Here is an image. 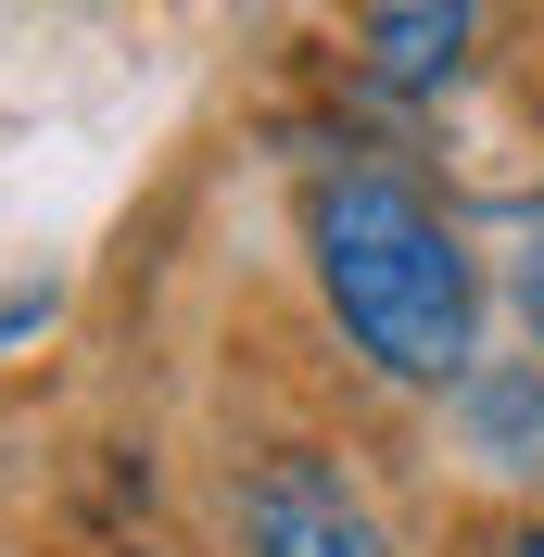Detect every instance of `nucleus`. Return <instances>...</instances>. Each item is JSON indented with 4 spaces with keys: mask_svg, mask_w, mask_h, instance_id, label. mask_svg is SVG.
<instances>
[{
    "mask_svg": "<svg viewBox=\"0 0 544 557\" xmlns=\"http://www.w3.org/2000/svg\"><path fill=\"white\" fill-rule=\"evenodd\" d=\"M127 557H165V545H127Z\"/></svg>",
    "mask_w": 544,
    "mask_h": 557,
    "instance_id": "nucleus-8",
    "label": "nucleus"
},
{
    "mask_svg": "<svg viewBox=\"0 0 544 557\" xmlns=\"http://www.w3.org/2000/svg\"><path fill=\"white\" fill-rule=\"evenodd\" d=\"M38 317H51V292H13V305H0V343H13V330H38Z\"/></svg>",
    "mask_w": 544,
    "mask_h": 557,
    "instance_id": "nucleus-7",
    "label": "nucleus"
},
{
    "mask_svg": "<svg viewBox=\"0 0 544 557\" xmlns=\"http://www.w3.org/2000/svg\"><path fill=\"white\" fill-rule=\"evenodd\" d=\"M519 330H532V355H544V242L519 253Z\"/></svg>",
    "mask_w": 544,
    "mask_h": 557,
    "instance_id": "nucleus-5",
    "label": "nucleus"
},
{
    "mask_svg": "<svg viewBox=\"0 0 544 557\" xmlns=\"http://www.w3.org/2000/svg\"><path fill=\"white\" fill-rule=\"evenodd\" d=\"M305 267L317 305L393 393H456L481 355V253L456 215L393 165H330L305 177Z\"/></svg>",
    "mask_w": 544,
    "mask_h": 557,
    "instance_id": "nucleus-1",
    "label": "nucleus"
},
{
    "mask_svg": "<svg viewBox=\"0 0 544 557\" xmlns=\"http://www.w3.org/2000/svg\"><path fill=\"white\" fill-rule=\"evenodd\" d=\"M481 64V0H355V76L380 102H443Z\"/></svg>",
    "mask_w": 544,
    "mask_h": 557,
    "instance_id": "nucleus-3",
    "label": "nucleus"
},
{
    "mask_svg": "<svg viewBox=\"0 0 544 557\" xmlns=\"http://www.w3.org/2000/svg\"><path fill=\"white\" fill-rule=\"evenodd\" d=\"M494 557H544V507L532 520H494Z\"/></svg>",
    "mask_w": 544,
    "mask_h": 557,
    "instance_id": "nucleus-6",
    "label": "nucleus"
},
{
    "mask_svg": "<svg viewBox=\"0 0 544 557\" xmlns=\"http://www.w3.org/2000/svg\"><path fill=\"white\" fill-rule=\"evenodd\" d=\"M228 520H240V557H393L368 482L330 444H267L228 482Z\"/></svg>",
    "mask_w": 544,
    "mask_h": 557,
    "instance_id": "nucleus-2",
    "label": "nucleus"
},
{
    "mask_svg": "<svg viewBox=\"0 0 544 557\" xmlns=\"http://www.w3.org/2000/svg\"><path fill=\"white\" fill-rule=\"evenodd\" d=\"M443 406H456L481 469H507V482L544 469V355H469V381L443 393Z\"/></svg>",
    "mask_w": 544,
    "mask_h": 557,
    "instance_id": "nucleus-4",
    "label": "nucleus"
}]
</instances>
